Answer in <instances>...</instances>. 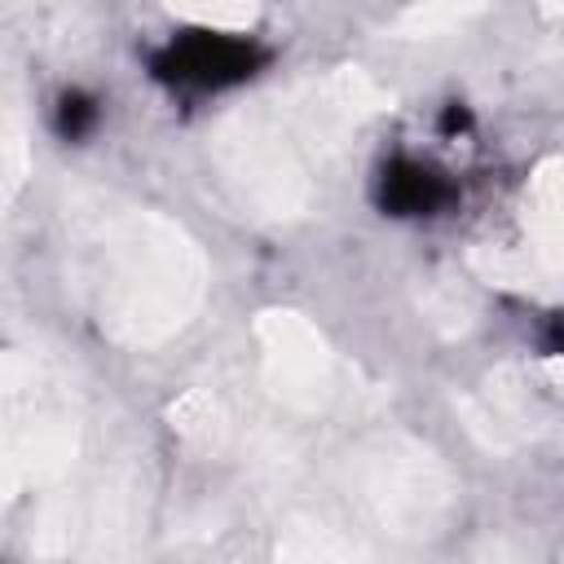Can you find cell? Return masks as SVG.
Masks as SVG:
<instances>
[{
    "label": "cell",
    "mask_w": 564,
    "mask_h": 564,
    "mask_svg": "<svg viewBox=\"0 0 564 564\" xmlns=\"http://www.w3.org/2000/svg\"><path fill=\"white\" fill-rule=\"evenodd\" d=\"M383 106L388 97L361 70H335L229 115L212 141V159L256 216H300L326 159Z\"/></svg>",
    "instance_id": "1"
},
{
    "label": "cell",
    "mask_w": 564,
    "mask_h": 564,
    "mask_svg": "<svg viewBox=\"0 0 564 564\" xmlns=\"http://www.w3.org/2000/svg\"><path fill=\"white\" fill-rule=\"evenodd\" d=\"M75 286L97 326L132 348L172 339L207 291L194 238L145 207H97L75 234Z\"/></svg>",
    "instance_id": "2"
},
{
    "label": "cell",
    "mask_w": 564,
    "mask_h": 564,
    "mask_svg": "<svg viewBox=\"0 0 564 564\" xmlns=\"http://www.w3.org/2000/svg\"><path fill=\"white\" fill-rule=\"evenodd\" d=\"M357 494L383 529L427 533L449 507V476L419 445H383L357 467Z\"/></svg>",
    "instance_id": "3"
},
{
    "label": "cell",
    "mask_w": 564,
    "mask_h": 564,
    "mask_svg": "<svg viewBox=\"0 0 564 564\" xmlns=\"http://www.w3.org/2000/svg\"><path fill=\"white\" fill-rule=\"evenodd\" d=\"M260 383L291 410H317L335 392V357L300 313H264L256 322Z\"/></svg>",
    "instance_id": "4"
},
{
    "label": "cell",
    "mask_w": 564,
    "mask_h": 564,
    "mask_svg": "<svg viewBox=\"0 0 564 564\" xmlns=\"http://www.w3.org/2000/svg\"><path fill=\"white\" fill-rule=\"evenodd\" d=\"M529 256L546 273H564V154L542 163L524 194Z\"/></svg>",
    "instance_id": "5"
},
{
    "label": "cell",
    "mask_w": 564,
    "mask_h": 564,
    "mask_svg": "<svg viewBox=\"0 0 564 564\" xmlns=\"http://www.w3.org/2000/svg\"><path fill=\"white\" fill-rule=\"evenodd\" d=\"M480 4H485V0H419L414 9H405V13L392 22V31H397V35H436V31H449V26H458L463 18H471Z\"/></svg>",
    "instance_id": "6"
},
{
    "label": "cell",
    "mask_w": 564,
    "mask_h": 564,
    "mask_svg": "<svg viewBox=\"0 0 564 564\" xmlns=\"http://www.w3.org/2000/svg\"><path fill=\"white\" fill-rule=\"evenodd\" d=\"M163 9H172L176 18H189L198 26H216V31H238L256 18L260 0H163Z\"/></svg>",
    "instance_id": "7"
},
{
    "label": "cell",
    "mask_w": 564,
    "mask_h": 564,
    "mask_svg": "<svg viewBox=\"0 0 564 564\" xmlns=\"http://www.w3.org/2000/svg\"><path fill=\"white\" fill-rule=\"evenodd\" d=\"M542 370H546V375H551L555 383H564V357H551V361H546Z\"/></svg>",
    "instance_id": "8"
},
{
    "label": "cell",
    "mask_w": 564,
    "mask_h": 564,
    "mask_svg": "<svg viewBox=\"0 0 564 564\" xmlns=\"http://www.w3.org/2000/svg\"><path fill=\"white\" fill-rule=\"evenodd\" d=\"M546 4V13H564V0H542Z\"/></svg>",
    "instance_id": "9"
}]
</instances>
